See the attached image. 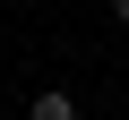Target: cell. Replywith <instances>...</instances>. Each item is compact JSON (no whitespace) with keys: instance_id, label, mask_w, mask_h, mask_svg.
<instances>
[{"instance_id":"cell-1","label":"cell","mask_w":129,"mask_h":120,"mask_svg":"<svg viewBox=\"0 0 129 120\" xmlns=\"http://www.w3.org/2000/svg\"><path fill=\"white\" fill-rule=\"evenodd\" d=\"M26 120H78V94H60V86H43V94L26 103Z\"/></svg>"},{"instance_id":"cell-2","label":"cell","mask_w":129,"mask_h":120,"mask_svg":"<svg viewBox=\"0 0 129 120\" xmlns=\"http://www.w3.org/2000/svg\"><path fill=\"white\" fill-rule=\"evenodd\" d=\"M112 17H120V26H129V0H112Z\"/></svg>"}]
</instances>
